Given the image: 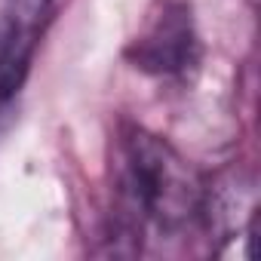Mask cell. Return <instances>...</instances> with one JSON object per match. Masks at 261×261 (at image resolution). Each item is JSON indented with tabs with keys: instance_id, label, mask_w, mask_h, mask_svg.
Here are the masks:
<instances>
[{
	"instance_id": "cell-1",
	"label": "cell",
	"mask_w": 261,
	"mask_h": 261,
	"mask_svg": "<svg viewBox=\"0 0 261 261\" xmlns=\"http://www.w3.org/2000/svg\"><path fill=\"white\" fill-rule=\"evenodd\" d=\"M117 157L120 212L133 233L145 227L178 233L200 221L206 181L166 139L145 126H126Z\"/></svg>"
},
{
	"instance_id": "cell-2",
	"label": "cell",
	"mask_w": 261,
	"mask_h": 261,
	"mask_svg": "<svg viewBox=\"0 0 261 261\" xmlns=\"http://www.w3.org/2000/svg\"><path fill=\"white\" fill-rule=\"evenodd\" d=\"M126 59L133 62V68L154 77H181L194 71L200 62V40L188 4H163V13H157L148 28L129 43Z\"/></svg>"
},
{
	"instance_id": "cell-3",
	"label": "cell",
	"mask_w": 261,
	"mask_h": 261,
	"mask_svg": "<svg viewBox=\"0 0 261 261\" xmlns=\"http://www.w3.org/2000/svg\"><path fill=\"white\" fill-rule=\"evenodd\" d=\"M49 4L53 0H7V16L4 19L13 22L16 28L40 34V25L49 13Z\"/></svg>"
}]
</instances>
